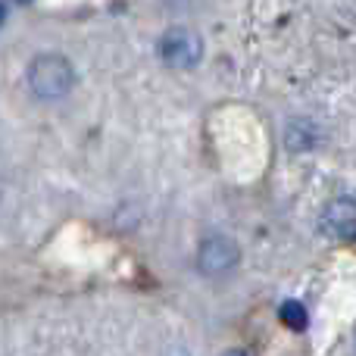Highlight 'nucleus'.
<instances>
[{
    "label": "nucleus",
    "mask_w": 356,
    "mask_h": 356,
    "mask_svg": "<svg viewBox=\"0 0 356 356\" xmlns=\"http://www.w3.org/2000/svg\"><path fill=\"white\" fill-rule=\"evenodd\" d=\"M228 356H247V353H228Z\"/></svg>",
    "instance_id": "nucleus-7"
},
{
    "label": "nucleus",
    "mask_w": 356,
    "mask_h": 356,
    "mask_svg": "<svg viewBox=\"0 0 356 356\" xmlns=\"http://www.w3.org/2000/svg\"><path fill=\"white\" fill-rule=\"evenodd\" d=\"M282 322L288 328H294V332H300V328H307V309H303L297 300H288L282 307Z\"/></svg>",
    "instance_id": "nucleus-5"
},
{
    "label": "nucleus",
    "mask_w": 356,
    "mask_h": 356,
    "mask_svg": "<svg viewBox=\"0 0 356 356\" xmlns=\"http://www.w3.org/2000/svg\"><path fill=\"white\" fill-rule=\"evenodd\" d=\"M322 228L332 238H350V234H356V203L353 200L328 203L325 216H322Z\"/></svg>",
    "instance_id": "nucleus-4"
},
{
    "label": "nucleus",
    "mask_w": 356,
    "mask_h": 356,
    "mask_svg": "<svg viewBox=\"0 0 356 356\" xmlns=\"http://www.w3.org/2000/svg\"><path fill=\"white\" fill-rule=\"evenodd\" d=\"M72 81H75L72 66L60 54H44L38 60H31L29 66V85L38 97H63L72 88Z\"/></svg>",
    "instance_id": "nucleus-1"
},
{
    "label": "nucleus",
    "mask_w": 356,
    "mask_h": 356,
    "mask_svg": "<svg viewBox=\"0 0 356 356\" xmlns=\"http://www.w3.org/2000/svg\"><path fill=\"white\" fill-rule=\"evenodd\" d=\"M156 54H160V60L169 63V66L191 69V66H197V60L203 56V44H200V38H197L194 31L172 29V31H166V35L160 38Z\"/></svg>",
    "instance_id": "nucleus-2"
},
{
    "label": "nucleus",
    "mask_w": 356,
    "mask_h": 356,
    "mask_svg": "<svg viewBox=\"0 0 356 356\" xmlns=\"http://www.w3.org/2000/svg\"><path fill=\"white\" fill-rule=\"evenodd\" d=\"M3 16H6V10H3V3H0V22H3Z\"/></svg>",
    "instance_id": "nucleus-6"
},
{
    "label": "nucleus",
    "mask_w": 356,
    "mask_h": 356,
    "mask_svg": "<svg viewBox=\"0 0 356 356\" xmlns=\"http://www.w3.org/2000/svg\"><path fill=\"white\" fill-rule=\"evenodd\" d=\"M241 259L238 247L232 244L228 238H207L200 244V253H197V263L207 275H222V272L234 269Z\"/></svg>",
    "instance_id": "nucleus-3"
}]
</instances>
